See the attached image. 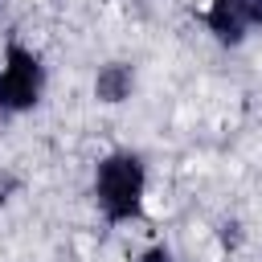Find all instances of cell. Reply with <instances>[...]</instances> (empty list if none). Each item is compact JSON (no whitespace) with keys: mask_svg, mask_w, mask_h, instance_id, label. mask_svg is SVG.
I'll list each match as a JSON object with an SVG mask.
<instances>
[{"mask_svg":"<svg viewBox=\"0 0 262 262\" xmlns=\"http://www.w3.org/2000/svg\"><path fill=\"white\" fill-rule=\"evenodd\" d=\"M90 196L94 209L102 213L106 225H131L143 217V201H147V164L139 151L131 147H115L94 164L90 176Z\"/></svg>","mask_w":262,"mask_h":262,"instance_id":"1","label":"cell"},{"mask_svg":"<svg viewBox=\"0 0 262 262\" xmlns=\"http://www.w3.org/2000/svg\"><path fill=\"white\" fill-rule=\"evenodd\" d=\"M45 82H49V74H45L41 53L20 41H8L4 57H0V119L37 111L45 98Z\"/></svg>","mask_w":262,"mask_h":262,"instance_id":"2","label":"cell"},{"mask_svg":"<svg viewBox=\"0 0 262 262\" xmlns=\"http://www.w3.org/2000/svg\"><path fill=\"white\" fill-rule=\"evenodd\" d=\"M201 20H205V29L213 33V41H217V45H229V49L242 45V41L250 37V29H254L246 0H209V8L201 12Z\"/></svg>","mask_w":262,"mask_h":262,"instance_id":"3","label":"cell"},{"mask_svg":"<svg viewBox=\"0 0 262 262\" xmlns=\"http://www.w3.org/2000/svg\"><path fill=\"white\" fill-rule=\"evenodd\" d=\"M135 66L131 61H102L98 70H94V98L102 102V106H123L131 94H135Z\"/></svg>","mask_w":262,"mask_h":262,"instance_id":"4","label":"cell"},{"mask_svg":"<svg viewBox=\"0 0 262 262\" xmlns=\"http://www.w3.org/2000/svg\"><path fill=\"white\" fill-rule=\"evenodd\" d=\"M135 262H176V254H172V246L151 242L147 250H139V258H135Z\"/></svg>","mask_w":262,"mask_h":262,"instance_id":"5","label":"cell"},{"mask_svg":"<svg viewBox=\"0 0 262 262\" xmlns=\"http://www.w3.org/2000/svg\"><path fill=\"white\" fill-rule=\"evenodd\" d=\"M246 8H250V20H254V29L262 25V0H246Z\"/></svg>","mask_w":262,"mask_h":262,"instance_id":"6","label":"cell"}]
</instances>
